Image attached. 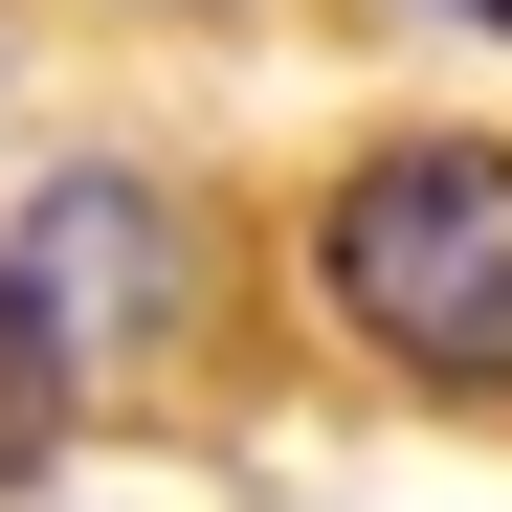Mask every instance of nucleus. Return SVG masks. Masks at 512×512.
I'll return each mask as SVG.
<instances>
[{
	"label": "nucleus",
	"mask_w": 512,
	"mask_h": 512,
	"mask_svg": "<svg viewBox=\"0 0 512 512\" xmlns=\"http://www.w3.org/2000/svg\"><path fill=\"white\" fill-rule=\"evenodd\" d=\"M67 446V357H45V334H23V290H0V490H23Z\"/></svg>",
	"instance_id": "3"
},
{
	"label": "nucleus",
	"mask_w": 512,
	"mask_h": 512,
	"mask_svg": "<svg viewBox=\"0 0 512 512\" xmlns=\"http://www.w3.org/2000/svg\"><path fill=\"white\" fill-rule=\"evenodd\" d=\"M446 23H512V0H446Z\"/></svg>",
	"instance_id": "4"
},
{
	"label": "nucleus",
	"mask_w": 512,
	"mask_h": 512,
	"mask_svg": "<svg viewBox=\"0 0 512 512\" xmlns=\"http://www.w3.org/2000/svg\"><path fill=\"white\" fill-rule=\"evenodd\" d=\"M179 268H201V223L156 201V179H112V156H90V179H45L23 245H0V290H23V334H45L67 379L134 357V334H179Z\"/></svg>",
	"instance_id": "2"
},
{
	"label": "nucleus",
	"mask_w": 512,
	"mask_h": 512,
	"mask_svg": "<svg viewBox=\"0 0 512 512\" xmlns=\"http://www.w3.org/2000/svg\"><path fill=\"white\" fill-rule=\"evenodd\" d=\"M312 290L423 401H512V156L490 134H379L312 201Z\"/></svg>",
	"instance_id": "1"
}]
</instances>
